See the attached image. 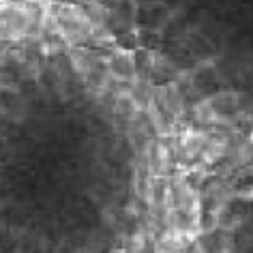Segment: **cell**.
Segmentation results:
<instances>
[{
    "mask_svg": "<svg viewBox=\"0 0 253 253\" xmlns=\"http://www.w3.org/2000/svg\"><path fill=\"white\" fill-rule=\"evenodd\" d=\"M204 253H253V168L217 195L206 219Z\"/></svg>",
    "mask_w": 253,
    "mask_h": 253,
    "instance_id": "1",
    "label": "cell"
},
{
    "mask_svg": "<svg viewBox=\"0 0 253 253\" xmlns=\"http://www.w3.org/2000/svg\"><path fill=\"white\" fill-rule=\"evenodd\" d=\"M7 7H9V4H7V2H0V15H2V13H4V11H7Z\"/></svg>",
    "mask_w": 253,
    "mask_h": 253,
    "instance_id": "2",
    "label": "cell"
}]
</instances>
